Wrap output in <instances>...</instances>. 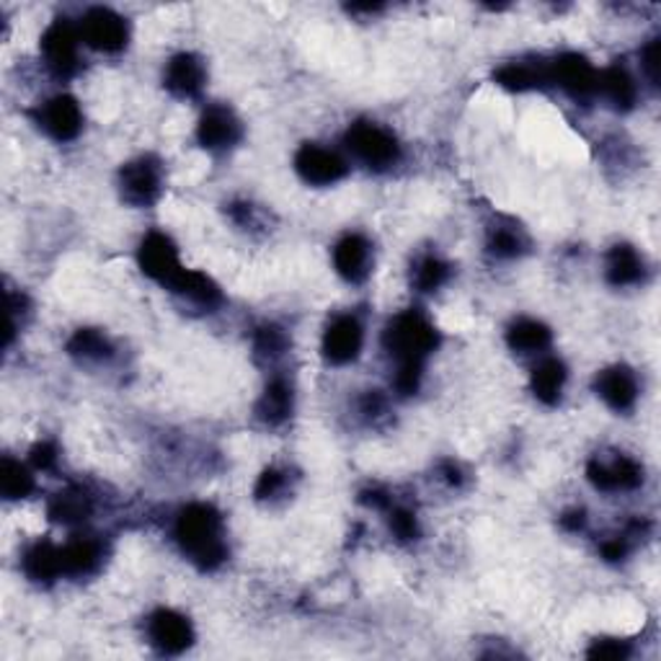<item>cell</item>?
Wrapping results in <instances>:
<instances>
[{
	"mask_svg": "<svg viewBox=\"0 0 661 661\" xmlns=\"http://www.w3.org/2000/svg\"><path fill=\"white\" fill-rule=\"evenodd\" d=\"M60 550H63V576H93L104 563V543L96 537H76L60 545Z\"/></svg>",
	"mask_w": 661,
	"mask_h": 661,
	"instance_id": "obj_22",
	"label": "cell"
},
{
	"mask_svg": "<svg viewBox=\"0 0 661 661\" xmlns=\"http://www.w3.org/2000/svg\"><path fill=\"white\" fill-rule=\"evenodd\" d=\"M173 537L181 553L202 571H215L228 561L225 522L212 504H186L173 522Z\"/></svg>",
	"mask_w": 661,
	"mask_h": 661,
	"instance_id": "obj_1",
	"label": "cell"
},
{
	"mask_svg": "<svg viewBox=\"0 0 661 661\" xmlns=\"http://www.w3.org/2000/svg\"><path fill=\"white\" fill-rule=\"evenodd\" d=\"M295 411V390L285 377H274L269 380V386L264 388L259 401H256L254 416L256 422L264 424L267 429H280L293 419Z\"/></svg>",
	"mask_w": 661,
	"mask_h": 661,
	"instance_id": "obj_18",
	"label": "cell"
},
{
	"mask_svg": "<svg viewBox=\"0 0 661 661\" xmlns=\"http://www.w3.org/2000/svg\"><path fill=\"white\" fill-rule=\"evenodd\" d=\"M31 491V470L18 461H13V457H3V463H0V494L9 498V502H18V498L29 496Z\"/></svg>",
	"mask_w": 661,
	"mask_h": 661,
	"instance_id": "obj_32",
	"label": "cell"
},
{
	"mask_svg": "<svg viewBox=\"0 0 661 661\" xmlns=\"http://www.w3.org/2000/svg\"><path fill=\"white\" fill-rule=\"evenodd\" d=\"M173 295H179V298H184L186 302H192V306H197L202 310H215L222 306V293L220 287L215 285L207 274L194 272V269H186V274L181 276L179 285L171 289Z\"/></svg>",
	"mask_w": 661,
	"mask_h": 661,
	"instance_id": "obj_29",
	"label": "cell"
},
{
	"mask_svg": "<svg viewBox=\"0 0 661 661\" xmlns=\"http://www.w3.org/2000/svg\"><path fill=\"white\" fill-rule=\"evenodd\" d=\"M659 52H661V39H651L649 44L640 52V67H644L646 78L651 80V86H659Z\"/></svg>",
	"mask_w": 661,
	"mask_h": 661,
	"instance_id": "obj_37",
	"label": "cell"
},
{
	"mask_svg": "<svg viewBox=\"0 0 661 661\" xmlns=\"http://www.w3.org/2000/svg\"><path fill=\"white\" fill-rule=\"evenodd\" d=\"M228 215H231V220L238 228H243V231H256V228H261V222H264L261 220L259 207H254L251 202H231Z\"/></svg>",
	"mask_w": 661,
	"mask_h": 661,
	"instance_id": "obj_35",
	"label": "cell"
},
{
	"mask_svg": "<svg viewBox=\"0 0 661 661\" xmlns=\"http://www.w3.org/2000/svg\"><path fill=\"white\" fill-rule=\"evenodd\" d=\"M289 489H293V478H289V470L267 468L264 474L259 476V481H256L254 496H256V502L274 504V502H280V498H285L289 494Z\"/></svg>",
	"mask_w": 661,
	"mask_h": 661,
	"instance_id": "obj_33",
	"label": "cell"
},
{
	"mask_svg": "<svg viewBox=\"0 0 661 661\" xmlns=\"http://www.w3.org/2000/svg\"><path fill=\"white\" fill-rule=\"evenodd\" d=\"M364 347V328L357 315H336L323 330L321 352L326 357L328 364L334 367H344L360 360Z\"/></svg>",
	"mask_w": 661,
	"mask_h": 661,
	"instance_id": "obj_13",
	"label": "cell"
},
{
	"mask_svg": "<svg viewBox=\"0 0 661 661\" xmlns=\"http://www.w3.org/2000/svg\"><path fill=\"white\" fill-rule=\"evenodd\" d=\"M34 121L55 143H70L83 130V109H80V104L73 96L57 93V96L47 99L44 104L37 106Z\"/></svg>",
	"mask_w": 661,
	"mask_h": 661,
	"instance_id": "obj_10",
	"label": "cell"
},
{
	"mask_svg": "<svg viewBox=\"0 0 661 661\" xmlns=\"http://www.w3.org/2000/svg\"><path fill=\"white\" fill-rule=\"evenodd\" d=\"M80 39L91 50L104 55H117L130 42V24L112 9H91L80 18Z\"/></svg>",
	"mask_w": 661,
	"mask_h": 661,
	"instance_id": "obj_9",
	"label": "cell"
},
{
	"mask_svg": "<svg viewBox=\"0 0 661 661\" xmlns=\"http://www.w3.org/2000/svg\"><path fill=\"white\" fill-rule=\"evenodd\" d=\"M207 83V67L194 52H179L166 63L164 86L171 96L181 101H194L202 96Z\"/></svg>",
	"mask_w": 661,
	"mask_h": 661,
	"instance_id": "obj_16",
	"label": "cell"
},
{
	"mask_svg": "<svg viewBox=\"0 0 661 661\" xmlns=\"http://www.w3.org/2000/svg\"><path fill=\"white\" fill-rule=\"evenodd\" d=\"M289 352L287 330L276 323H264L254 334V357L261 364H274Z\"/></svg>",
	"mask_w": 661,
	"mask_h": 661,
	"instance_id": "obj_30",
	"label": "cell"
},
{
	"mask_svg": "<svg viewBox=\"0 0 661 661\" xmlns=\"http://www.w3.org/2000/svg\"><path fill=\"white\" fill-rule=\"evenodd\" d=\"M360 502L364 504V507H370L375 511H388L390 507H393V496H390L386 489H377V485H373V489H367V491H362Z\"/></svg>",
	"mask_w": 661,
	"mask_h": 661,
	"instance_id": "obj_40",
	"label": "cell"
},
{
	"mask_svg": "<svg viewBox=\"0 0 661 661\" xmlns=\"http://www.w3.org/2000/svg\"><path fill=\"white\" fill-rule=\"evenodd\" d=\"M550 86H558L566 96L579 101V104H589L597 99V78L599 70L579 52H566L548 63Z\"/></svg>",
	"mask_w": 661,
	"mask_h": 661,
	"instance_id": "obj_7",
	"label": "cell"
},
{
	"mask_svg": "<svg viewBox=\"0 0 661 661\" xmlns=\"http://www.w3.org/2000/svg\"><path fill=\"white\" fill-rule=\"evenodd\" d=\"M558 522H561V528L566 532H582L586 528V511L584 509H569V511H563Z\"/></svg>",
	"mask_w": 661,
	"mask_h": 661,
	"instance_id": "obj_42",
	"label": "cell"
},
{
	"mask_svg": "<svg viewBox=\"0 0 661 661\" xmlns=\"http://www.w3.org/2000/svg\"><path fill=\"white\" fill-rule=\"evenodd\" d=\"M295 171L310 186H334L347 179L349 164L341 153L330 151L326 145L306 143L295 153Z\"/></svg>",
	"mask_w": 661,
	"mask_h": 661,
	"instance_id": "obj_11",
	"label": "cell"
},
{
	"mask_svg": "<svg viewBox=\"0 0 661 661\" xmlns=\"http://www.w3.org/2000/svg\"><path fill=\"white\" fill-rule=\"evenodd\" d=\"M31 465L37 470H55L57 465V448L52 442H39L31 450Z\"/></svg>",
	"mask_w": 661,
	"mask_h": 661,
	"instance_id": "obj_39",
	"label": "cell"
},
{
	"mask_svg": "<svg viewBox=\"0 0 661 661\" xmlns=\"http://www.w3.org/2000/svg\"><path fill=\"white\" fill-rule=\"evenodd\" d=\"M646 264L644 256L628 243H618L605 256V280L612 287H633L644 282Z\"/></svg>",
	"mask_w": 661,
	"mask_h": 661,
	"instance_id": "obj_20",
	"label": "cell"
},
{
	"mask_svg": "<svg viewBox=\"0 0 661 661\" xmlns=\"http://www.w3.org/2000/svg\"><path fill=\"white\" fill-rule=\"evenodd\" d=\"M47 511H50L52 522L76 528V524H83L93 515V498L80 485H70V489H63L50 498Z\"/></svg>",
	"mask_w": 661,
	"mask_h": 661,
	"instance_id": "obj_24",
	"label": "cell"
},
{
	"mask_svg": "<svg viewBox=\"0 0 661 661\" xmlns=\"http://www.w3.org/2000/svg\"><path fill=\"white\" fill-rule=\"evenodd\" d=\"M631 653L628 640H595L586 651L589 659H625Z\"/></svg>",
	"mask_w": 661,
	"mask_h": 661,
	"instance_id": "obj_36",
	"label": "cell"
},
{
	"mask_svg": "<svg viewBox=\"0 0 661 661\" xmlns=\"http://www.w3.org/2000/svg\"><path fill=\"white\" fill-rule=\"evenodd\" d=\"M528 246H530L528 235H524V231L515 220H498L496 225L489 228L485 248H489V254L496 256V259L502 261L519 259V256L528 251Z\"/></svg>",
	"mask_w": 661,
	"mask_h": 661,
	"instance_id": "obj_28",
	"label": "cell"
},
{
	"mask_svg": "<svg viewBox=\"0 0 661 661\" xmlns=\"http://www.w3.org/2000/svg\"><path fill=\"white\" fill-rule=\"evenodd\" d=\"M347 151L352 153L357 164H362L370 171H390L401 160V143L388 127L377 125V121H354L347 130Z\"/></svg>",
	"mask_w": 661,
	"mask_h": 661,
	"instance_id": "obj_3",
	"label": "cell"
},
{
	"mask_svg": "<svg viewBox=\"0 0 661 661\" xmlns=\"http://www.w3.org/2000/svg\"><path fill=\"white\" fill-rule=\"evenodd\" d=\"M121 202L130 207H153L164 194V166L153 155H140L119 171Z\"/></svg>",
	"mask_w": 661,
	"mask_h": 661,
	"instance_id": "obj_4",
	"label": "cell"
},
{
	"mask_svg": "<svg viewBox=\"0 0 661 661\" xmlns=\"http://www.w3.org/2000/svg\"><path fill=\"white\" fill-rule=\"evenodd\" d=\"M373 243L360 233L344 235L334 246L336 274H339L344 282H349V285H362V282H367V276L373 274Z\"/></svg>",
	"mask_w": 661,
	"mask_h": 661,
	"instance_id": "obj_17",
	"label": "cell"
},
{
	"mask_svg": "<svg viewBox=\"0 0 661 661\" xmlns=\"http://www.w3.org/2000/svg\"><path fill=\"white\" fill-rule=\"evenodd\" d=\"M496 83L502 89L524 93V91H535L550 86V70L545 60H515V63L502 65L496 70Z\"/></svg>",
	"mask_w": 661,
	"mask_h": 661,
	"instance_id": "obj_19",
	"label": "cell"
},
{
	"mask_svg": "<svg viewBox=\"0 0 661 661\" xmlns=\"http://www.w3.org/2000/svg\"><path fill=\"white\" fill-rule=\"evenodd\" d=\"M586 478L602 494H628L644 483V468L633 457L615 452L610 457H592L586 465Z\"/></svg>",
	"mask_w": 661,
	"mask_h": 661,
	"instance_id": "obj_8",
	"label": "cell"
},
{
	"mask_svg": "<svg viewBox=\"0 0 661 661\" xmlns=\"http://www.w3.org/2000/svg\"><path fill=\"white\" fill-rule=\"evenodd\" d=\"M80 31L67 18H57L42 34L44 65L55 78H73L80 73Z\"/></svg>",
	"mask_w": 661,
	"mask_h": 661,
	"instance_id": "obj_6",
	"label": "cell"
},
{
	"mask_svg": "<svg viewBox=\"0 0 661 661\" xmlns=\"http://www.w3.org/2000/svg\"><path fill=\"white\" fill-rule=\"evenodd\" d=\"M67 354L80 364H104L114 357L112 341L99 328H78L67 341Z\"/></svg>",
	"mask_w": 661,
	"mask_h": 661,
	"instance_id": "obj_27",
	"label": "cell"
},
{
	"mask_svg": "<svg viewBox=\"0 0 661 661\" xmlns=\"http://www.w3.org/2000/svg\"><path fill=\"white\" fill-rule=\"evenodd\" d=\"M440 478H442L444 483L450 485V489H461L463 481H465L463 468H461V465H457L455 461H444V463H440Z\"/></svg>",
	"mask_w": 661,
	"mask_h": 661,
	"instance_id": "obj_41",
	"label": "cell"
},
{
	"mask_svg": "<svg viewBox=\"0 0 661 661\" xmlns=\"http://www.w3.org/2000/svg\"><path fill=\"white\" fill-rule=\"evenodd\" d=\"M197 140L205 151L228 153L243 140V121L231 106L212 104L202 112L197 125Z\"/></svg>",
	"mask_w": 661,
	"mask_h": 661,
	"instance_id": "obj_14",
	"label": "cell"
},
{
	"mask_svg": "<svg viewBox=\"0 0 661 661\" xmlns=\"http://www.w3.org/2000/svg\"><path fill=\"white\" fill-rule=\"evenodd\" d=\"M566 380H569L566 364L558 357H543L530 375V390L543 406H556L563 396Z\"/></svg>",
	"mask_w": 661,
	"mask_h": 661,
	"instance_id": "obj_23",
	"label": "cell"
},
{
	"mask_svg": "<svg viewBox=\"0 0 661 661\" xmlns=\"http://www.w3.org/2000/svg\"><path fill=\"white\" fill-rule=\"evenodd\" d=\"M145 636L153 649L164 657H179L194 644V628L189 618L177 610H168V607H160L147 618Z\"/></svg>",
	"mask_w": 661,
	"mask_h": 661,
	"instance_id": "obj_12",
	"label": "cell"
},
{
	"mask_svg": "<svg viewBox=\"0 0 661 661\" xmlns=\"http://www.w3.org/2000/svg\"><path fill=\"white\" fill-rule=\"evenodd\" d=\"M595 393L602 398L605 406L612 409L615 414H631L638 403V377L625 364H612L605 367L602 373L595 377Z\"/></svg>",
	"mask_w": 661,
	"mask_h": 661,
	"instance_id": "obj_15",
	"label": "cell"
},
{
	"mask_svg": "<svg viewBox=\"0 0 661 661\" xmlns=\"http://www.w3.org/2000/svg\"><path fill=\"white\" fill-rule=\"evenodd\" d=\"M138 264L145 276H151L153 282H158V285L166 289L177 287L181 276L186 274V267L181 264L179 259L177 243L160 231L147 233L143 243H140Z\"/></svg>",
	"mask_w": 661,
	"mask_h": 661,
	"instance_id": "obj_5",
	"label": "cell"
},
{
	"mask_svg": "<svg viewBox=\"0 0 661 661\" xmlns=\"http://www.w3.org/2000/svg\"><path fill=\"white\" fill-rule=\"evenodd\" d=\"M22 569L26 576L37 584L55 582V579L63 576V550H60V545L50 541L34 543L31 548L24 553Z\"/></svg>",
	"mask_w": 661,
	"mask_h": 661,
	"instance_id": "obj_25",
	"label": "cell"
},
{
	"mask_svg": "<svg viewBox=\"0 0 661 661\" xmlns=\"http://www.w3.org/2000/svg\"><path fill=\"white\" fill-rule=\"evenodd\" d=\"M450 272V264L442 261L440 256H422L411 269V285L416 287V293H437V289L448 285Z\"/></svg>",
	"mask_w": 661,
	"mask_h": 661,
	"instance_id": "obj_31",
	"label": "cell"
},
{
	"mask_svg": "<svg viewBox=\"0 0 661 661\" xmlns=\"http://www.w3.org/2000/svg\"><path fill=\"white\" fill-rule=\"evenodd\" d=\"M383 347L396 367H427V360L440 347V330L422 310L411 308L390 319Z\"/></svg>",
	"mask_w": 661,
	"mask_h": 661,
	"instance_id": "obj_2",
	"label": "cell"
},
{
	"mask_svg": "<svg viewBox=\"0 0 661 661\" xmlns=\"http://www.w3.org/2000/svg\"><path fill=\"white\" fill-rule=\"evenodd\" d=\"M597 99H605L618 112H631L638 101L636 78L623 65L605 67L597 78Z\"/></svg>",
	"mask_w": 661,
	"mask_h": 661,
	"instance_id": "obj_21",
	"label": "cell"
},
{
	"mask_svg": "<svg viewBox=\"0 0 661 661\" xmlns=\"http://www.w3.org/2000/svg\"><path fill=\"white\" fill-rule=\"evenodd\" d=\"M360 414L364 416V419L373 422V424L380 422L383 416L388 414V401L380 393H377V390H373V393H367L360 401Z\"/></svg>",
	"mask_w": 661,
	"mask_h": 661,
	"instance_id": "obj_38",
	"label": "cell"
},
{
	"mask_svg": "<svg viewBox=\"0 0 661 661\" xmlns=\"http://www.w3.org/2000/svg\"><path fill=\"white\" fill-rule=\"evenodd\" d=\"M388 528L396 535V541L411 543L419 541L422 530H419V519L406 507H390L388 509Z\"/></svg>",
	"mask_w": 661,
	"mask_h": 661,
	"instance_id": "obj_34",
	"label": "cell"
},
{
	"mask_svg": "<svg viewBox=\"0 0 661 661\" xmlns=\"http://www.w3.org/2000/svg\"><path fill=\"white\" fill-rule=\"evenodd\" d=\"M550 341H553V334L543 321L517 319L507 328V344L515 354H522V357L543 354L545 349L550 347Z\"/></svg>",
	"mask_w": 661,
	"mask_h": 661,
	"instance_id": "obj_26",
	"label": "cell"
}]
</instances>
